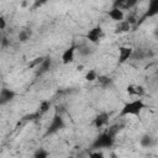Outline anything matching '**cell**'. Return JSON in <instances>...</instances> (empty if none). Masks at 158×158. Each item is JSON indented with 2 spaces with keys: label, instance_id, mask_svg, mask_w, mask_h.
<instances>
[{
  "label": "cell",
  "instance_id": "cell-14",
  "mask_svg": "<svg viewBox=\"0 0 158 158\" xmlns=\"http://www.w3.org/2000/svg\"><path fill=\"white\" fill-rule=\"evenodd\" d=\"M31 36H32V32H31L30 28L21 30V31L19 32V41L22 42V43H25V42H27V41L31 38Z\"/></svg>",
  "mask_w": 158,
  "mask_h": 158
},
{
  "label": "cell",
  "instance_id": "cell-18",
  "mask_svg": "<svg viewBox=\"0 0 158 158\" xmlns=\"http://www.w3.org/2000/svg\"><path fill=\"white\" fill-rule=\"evenodd\" d=\"M147 56H148L147 52H144L143 49H138V51H136V52H135V51L132 52L131 58H135V59H137V60H141V59H144Z\"/></svg>",
  "mask_w": 158,
  "mask_h": 158
},
{
  "label": "cell",
  "instance_id": "cell-8",
  "mask_svg": "<svg viewBox=\"0 0 158 158\" xmlns=\"http://www.w3.org/2000/svg\"><path fill=\"white\" fill-rule=\"evenodd\" d=\"M75 48L77 46L75 44H72L69 48H67L63 54H62V63L63 64H69L74 60V53H75Z\"/></svg>",
  "mask_w": 158,
  "mask_h": 158
},
{
  "label": "cell",
  "instance_id": "cell-20",
  "mask_svg": "<svg viewBox=\"0 0 158 158\" xmlns=\"http://www.w3.org/2000/svg\"><path fill=\"white\" fill-rule=\"evenodd\" d=\"M49 156V153L44 149V148H38L35 153H33V157L35 158H47Z\"/></svg>",
  "mask_w": 158,
  "mask_h": 158
},
{
  "label": "cell",
  "instance_id": "cell-5",
  "mask_svg": "<svg viewBox=\"0 0 158 158\" xmlns=\"http://www.w3.org/2000/svg\"><path fill=\"white\" fill-rule=\"evenodd\" d=\"M52 67V59L51 57H44L42 62L36 67V77H41L44 73H47Z\"/></svg>",
  "mask_w": 158,
  "mask_h": 158
},
{
  "label": "cell",
  "instance_id": "cell-27",
  "mask_svg": "<svg viewBox=\"0 0 158 158\" xmlns=\"http://www.w3.org/2000/svg\"><path fill=\"white\" fill-rule=\"evenodd\" d=\"M89 156L93 157V158H94V157H99V158H102V157H104V154H102L101 152H94V153H90Z\"/></svg>",
  "mask_w": 158,
  "mask_h": 158
},
{
  "label": "cell",
  "instance_id": "cell-6",
  "mask_svg": "<svg viewBox=\"0 0 158 158\" xmlns=\"http://www.w3.org/2000/svg\"><path fill=\"white\" fill-rule=\"evenodd\" d=\"M15 91H12L11 89H7V88H2L0 90V106L1 105H5L7 102H10L11 100H14L15 98Z\"/></svg>",
  "mask_w": 158,
  "mask_h": 158
},
{
  "label": "cell",
  "instance_id": "cell-4",
  "mask_svg": "<svg viewBox=\"0 0 158 158\" xmlns=\"http://www.w3.org/2000/svg\"><path fill=\"white\" fill-rule=\"evenodd\" d=\"M102 35H104V33H102L101 27H100V26H95V27H93L91 30L88 31V33H86V38L89 40V42L96 44V43L100 42Z\"/></svg>",
  "mask_w": 158,
  "mask_h": 158
},
{
  "label": "cell",
  "instance_id": "cell-9",
  "mask_svg": "<svg viewBox=\"0 0 158 158\" xmlns=\"http://www.w3.org/2000/svg\"><path fill=\"white\" fill-rule=\"evenodd\" d=\"M107 122H109V115H107L106 112L99 114V115L93 120V125H94L96 128H100V127L105 126Z\"/></svg>",
  "mask_w": 158,
  "mask_h": 158
},
{
  "label": "cell",
  "instance_id": "cell-17",
  "mask_svg": "<svg viewBox=\"0 0 158 158\" xmlns=\"http://www.w3.org/2000/svg\"><path fill=\"white\" fill-rule=\"evenodd\" d=\"M98 81H99V84L101 85V86H109V85H111L112 84V79L111 78H109V77H106V75H99L98 78Z\"/></svg>",
  "mask_w": 158,
  "mask_h": 158
},
{
  "label": "cell",
  "instance_id": "cell-16",
  "mask_svg": "<svg viewBox=\"0 0 158 158\" xmlns=\"http://www.w3.org/2000/svg\"><path fill=\"white\" fill-rule=\"evenodd\" d=\"M139 144H141L142 147H144V148L151 147V146L153 144V138H152V136H149V135L142 136V138H141V141H139Z\"/></svg>",
  "mask_w": 158,
  "mask_h": 158
},
{
  "label": "cell",
  "instance_id": "cell-23",
  "mask_svg": "<svg viewBox=\"0 0 158 158\" xmlns=\"http://www.w3.org/2000/svg\"><path fill=\"white\" fill-rule=\"evenodd\" d=\"M47 1H48V0H35V1H33V5H32V9H33V10H37V9H40L41 6H43Z\"/></svg>",
  "mask_w": 158,
  "mask_h": 158
},
{
  "label": "cell",
  "instance_id": "cell-12",
  "mask_svg": "<svg viewBox=\"0 0 158 158\" xmlns=\"http://www.w3.org/2000/svg\"><path fill=\"white\" fill-rule=\"evenodd\" d=\"M131 30V23L128 21H118L116 27H115V33H125V32H128Z\"/></svg>",
  "mask_w": 158,
  "mask_h": 158
},
{
  "label": "cell",
  "instance_id": "cell-10",
  "mask_svg": "<svg viewBox=\"0 0 158 158\" xmlns=\"http://www.w3.org/2000/svg\"><path fill=\"white\" fill-rule=\"evenodd\" d=\"M157 14H158V0H151L149 5H148V9H147V12L142 17V20L146 19V17H152Z\"/></svg>",
  "mask_w": 158,
  "mask_h": 158
},
{
  "label": "cell",
  "instance_id": "cell-24",
  "mask_svg": "<svg viewBox=\"0 0 158 158\" xmlns=\"http://www.w3.org/2000/svg\"><path fill=\"white\" fill-rule=\"evenodd\" d=\"M118 130H120V126H118V125H114V126H111L107 131H109L110 133H112L114 136H116V133L118 132Z\"/></svg>",
  "mask_w": 158,
  "mask_h": 158
},
{
  "label": "cell",
  "instance_id": "cell-15",
  "mask_svg": "<svg viewBox=\"0 0 158 158\" xmlns=\"http://www.w3.org/2000/svg\"><path fill=\"white\" fill-rule=\"evenodd\" d=\"M49 107H51V102L49 101H42L40 104V107H38V111H37L36 116H41V115L46 114L49 110Z\"/></svg>",
  "mask_w": 158,
  "mask_h": 158
},
{
  "label": "cell",
  "instance_id": "cell-26",
  "mask_svg": "<svg viewBox=\"0 0 158 158\" xmlns=\"http://www.w3.org/2000/svg\"><path fill=\"white\" fill-rule=\"evenodd\" d=\"M6 27V21L2 16H0V30H4Z\"/></svg>",
  "mask_w": 158,
  "mask_h": 158
},
{
  "label": "cell",
  "instance_id": "cell-11",
  "mask_svg": "<svg viewBox=\"0 0 158 158\" xmlns=\"http://www.w3.org/2000/svg\"><path fill=\"white\" fill-rule=\"evenodd\" d=\"M107 15H109L110 19H112L114 21H117V22L121 21V20H123V11L120 7H112L107 12Z\"/></svg>",
  "mask_w": 158,
  "mask_h": 158
},
{
  "label": "cell",
  "instance_id": "cell-2",
  "mask_svg": "<svg viewBox=\"0 0 158 158\" xmlns=\"http://www.w3.org/2000/svg\"><path fill=\"white\" fill-rule=\"evenodd\" d=\"M115 143V136L112 133H110L109 131L102 132L101 135H99L94 142L91 143V148L94 149H100V148H111Z\"/></svg>",
  "mask_w": 158,
  "mask_h": 158
},
{
  "label": "cell",
  "instance_id": "cell-7",
  "mask_svg": "<svg viewBox=\"0 0 158 158\" xmlns=\"http://www.w3.org/2000/svg\"><path fill=\"white\" fill-rule=\"evenodd\" d=\"M132 52H133V48L131 47H126V46H122L118 48V63H125L126 60H128L132 56Z\"/></svg>",
  "mask_w": 158,
  "mask_h": 158
},
{
  "label": "cell",
  "instance_id": "cell-22",
  "mask_svg": "<svg viewBox=\"0 0 158 158\" xmlns=\"http://www.w3.org/2000/svg\"><path fill=\"white\" fill-rule=\"evenodd\" d=\"M137 2H138V0H126L125 1V4L120 7V9H132V7H135L136 5H137Z\"/></svg>",
  "mask_w": 158,
  "mask_h": 158
},
{
  "label": "cell",
  "instance_id": "cell-19",
  "mask_svg": "<svg viewBox=\"0 0 158 158\" xmlns=\"http://www.w3.org/2000/svg\"><path fill=\"white\" fill-rule=\"evenodd\" d=\"M78 52H79V54H80L81 57H86V56H89V54L93 53V49L89 48L88 46L83 44V46H79V47H78Z\"/></svg>",
  "mask_w": 158,
  "mask_h": 158
},
{
  "label": "cell",
  "instance_id": "cell-3",
  "mask_svg": "<svg viewBox=\"0 0 158 158\" xmlns=\"http://www.w3.org/2000/svg\"><path fill=\"white\" fill-rule=\"evenodd\" d=\"M65 127V123H64V120L60 115L56 114L49 123V126L47 127V131H46V136H49V135H54L57 133L58 131H60L62 128Z\"/></svg>",
  "mask_w": 158,
  "mask_h": 158
},
{
  "label": "cell",
  "instance_id": "cell-13",
  "mask_svg": "<svg viewBox=\"0 0 158 158\" xmlns=\"http://www.w3.org/2000/svg\"><path fill=\"white\" fill-rule=\"evenodd\" d=\"M126 90H127V93H128L130 95H137V96H142V95H144V89H143V86H141V85L131 84V85L127 86Z\"/></svg>",
  "mask_w": 158,
  "mask_h": 158
},
{
  "label": "cell",
  "instance_id": "cell-21",
  "mask_svg": "<svg viewBox=\"0 0 158 158\" xmlns=\"http://www.w3.org/2000/svg\"><path fill=\"white\" fill-rule=\"evenodd\" d=\"M96 78H98V73H96V70H94V69L88 70V73L85 74V79H86L88 81H94V80H96Z\"/></svg>",
  "mask_w": 158,
  "mask_h": 158
},
{
  "label": "cell",
  "instance_id": "cell-25",
  "mask_svg": "<svg viewBox=\"0 0 158 158\" xmlns=\"http://www.w3.org/2000/svg\"><path fill=\"white\" fill-rule=\"evenodd\" d=\"M126 0H115L114 1V7H121L125 4Z\"/></svg>",
  "mask_w": 158,
  "mask_h": 158
},
{
  "label": "cell",
  "instance_id": "cell-1",
  "mask_svg": "<svg viewBox=\"0 0 158 158\" xmlns=\"http://www.w3.org/2000/svg\"><path fill=\"white\" fill-rule=\"evenodd\" d=\"M146 107L142 99H136L133 101L126 102L123 107L120 111V116H127V115H139L141 111Z\"/></svg>",
  "mask_w": 158,
  "mask_h": 158
},
{
  "label": "cell",
  "instance_id": "cell-28",
  "mask_svg": "<svg viewBox=\"0 0 158 158\" xmlns=\"http://www.w3.org/2000/svg\"><path fill=\"white\" fill-rule=\"evenodd\" d=\"M1 43H2V46H4V47H7V46L10 44V42H9V40H7V38H2Z\"/></svg>",
  "mask_w": 158,
  "mask_h": 158
}]
</instances>
